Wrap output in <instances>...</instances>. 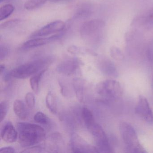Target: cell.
Returning a JSON list of instances; mask_svg holds the SVG:
<instances>
[{
    "mask_svg": "<svg viewBox=\"0 0 153 153\" xmlns=\"http://www.w3.org/2000/svg\"><path fill=\"white\" fill-rule=\"evenodd\" d=\"M82 117L87 128L96 123L92 112L86 107L82 109Z\"/></svg>",
    "mask_w": 153,
    "mask_h": 153,
    "instance_id": "19",
    "label": "cell"
},
{
    "mask_svg": "<svg viewBox=\"0 0 153 153\" xmlns=\"http://www.w3.org/2000/svg\"><path fill=\"white\" fill-rule=\"evenodd\" d=\"M65 28V24L61 20L51 22L43 27L37 31L33 32L30 36V38H37L48 36L54 33H59L63 32Z\"/></svg>",
    "mask_w": 153,
    "mask_h": 153,
    "instance_id": "8",
    "label": "cell"
},
{
    "mask_svg": "<svg viewBox=\"0 0 153 153\" xmlns=\"http://www.w3.org/2000/svg\"><path fill=\"white\" fill-rule=\"evenodd\" d=\"M63 33H64L63 32H62L49 37L33 38L24 43L20 49L22 50H27L43 46L58 40L62 36Z\"/></svg>",
    "mask_w": 153,
    "mask_h": 153,
    "instance_id": "10",
    "label": "cell"
},
{
    "mask_svg": "<svg viewBox=\"0 0 153 153\" xmlns=\"http://www.w3.org/2000/svg\"><path fill=\"white\" fill-rule=\"evenodd\" d=\"M46 70V69L42 70L38 73L34 75L30 78V84L31 88L36 94L39 92L40 81Z\"/></svg>",
    "mask_w": 153,
    "mask_h": 153,
    "instance_id": "17",
    "label": "cell"
},
{
    "mask_svg": "<svg viewBox=\"0 0 153 153\" xmlns=\"http://www.w3.org/2000/svg\"><path fill=\"white\" fill-rule=\"evenodd\" d=\"M47 0H27L24 5L25 9L27 10H32L42 6Z\"/></svg>",
    "mask_w": 153,
    "mask_h": 153,
    "instance_id": "21",
    "label": "cell"
},
{
    "mask_svg": "<svg viewBox=\"0 0 153 153\" xmlns=\"http://www.w3.org/2000/svg\"><path fill=\"white\" fill-rule=\"evenodd\" d=\"M111 56L116 60L121 61L124 59V55L121 51L116 47H111L110 51Z\"/></svg>",
    "mask_w": 153,
    "mask_h": 153,
    "instance_id": "24",
    "label": "cell"
},
{
    "mask_svg": "<svg viewBox=\"0 0 153 153\" xmlns=\"http://www.w3.org/2000/svg\"><path fill=\"white\" fill-rule=\"evenodd\" d=\"M34 120L36 122L39 124L46 125L49 122L48 117L42 112H37L34 116Z\"/></svg>",
    "mask_w": 153,
    "mask_h": 153,
    "instance_id": "23",
    "label": "cell"
},
{
    "mask_svg": "<svg viewBox=\"0 0 153 153\" xmlns=\"http://www.w3.org/2000/svg\"><path fill=\"white\" fill-rule=\"evenodd\" d=\"M82 64L80 60L77 58L68 59L62 62L57 67V71L67 76L73 75Z\"/></svg>",
    "mask_w": 153,
    "mask_h": 153,
    "instance_id": "11",
    "label": "cell"
},
{
    "mask_svg": "<svg viewBox=\"0 0 153 153\" xmlns=\"http://www.w3.org/2000/svg\"><path fill=\"white\" fill-rule=\"evenodd\" d=\"M19 23V21L18 19L11 20L8 22H5L1 24V29H6V28H10L17 25Z\"/></svg>",
    "mask_w": 153,
    "mask_h": 153,
    "instance_id": "29",
    "label": "cell"
},
{
    "mask_svg": "<svg viewBox=\"0 0 153 153\" xmlns=\"http://www.w3.org/2000/svg\"><path fill=\"white\" fill-rule=\"evenodd\" d=\"M133 23L142 25L148 28H153V7L138 17Z\"/></svg>",
    "mask_w": 153,
    "mask_h": 153,
    "instance_id": "13",
    "label": "cell"
},
{
    "mask_svg": "<svg viewBox=\"0 0 153 153\" xmlns=\"http://www.w3.org/2000/svg\"><path fill=\"white\" fill-rule=\"evenodd\" d=\"M59 84L61 88V93L62 95L64 96H68V87L67 86L65 85L64 83L62 82V80H59Z\"/></svg>",
    "mask_w": 153,
    "mask_h": 153,
    "instance_id": "31",
    "label": "cell"
},
{
    "mask_svg": "<svg viewBox=\"0 0 153 153\" xmlns=\"http://www.w3.org/2000/svg\"><path fill=\"white\" fill-rule=\"evenodd\" d=\"M135 112L144 121L149 124H153V112L148 101L142 95L139 97L135 108Z\"/></svg>",
    "mask_w": 153,
    "mask_h": 153,
    "instance_id": "7",
    "label": "cell"
},
{
    "mask_svg": "<svg viewBox=\"0 0 153 153\" xmlns=\"http://www.w3.org/2000/svg\"><path fill=\"white\" fill-rule=\"evenodd\" d=\"M120 131L126 149L131 153L146 152L140 144L136 131L129 123L122 122L120 124Z\"/></svg>",
    "mask_w": 153,
    "mask_h": 153,
    "instance_id": "2",
    "label": "cell"
},
{
    "mask_svg": "<svg viewBox=\"0 0 153 153\" xmlns=\"http://www.w3.org/2000/svg\"><path fill=\"white\" fill-rule=\"evenodd\" d=\"M0 152L1 153H16V149L11 146L4 147L0 149Z\"/></svg>",
    "mask_w": 153,
    "mask_h": 153,
    "instance_id": "32",
    "label": "cell"
},
{
    "mask_svg": "<svg viewBox=\"0 0 153 153\" xmlns=\"http://www.w3.org/2000/svg\"><path fill=\"white\" fill-rule=\"evenodd\" d=\"M48 1H52V2H60V1H67V0H48Z\"/></svg>",
    "mask_w": 153,
    "mask_h": 153,
    "instance_id": "34",
    "label": "cell"
},
{
    "mask_svg": "<svg viewBox=\"0 0 153 153\" xmlns=\"http://www.w3.org/2000/svg\"><path fill=\"white\" fill-rule=\"evenodd\" d=\"M5 68H6V67H5V65H3V64L1 65V66H0V73L1 75H2V73L4 72Z\"/></svg>",
    "mask_w": 153,
    "mask_h": 153,
    "instance_id": "33",
    "label": "cell"
},
{
    "mask_svg": "<svg viewBox=\"0 0 153 153\" xmlns=\"http://www.w3.org/2000/svg\"><path fill=\"white\" fill-rule=\"evenodd\" d=\"M71 147L73 153H97L96 147L88 144L82 137L76 133L71 136Z\"/></svg>",
    "mask_w": 153,
    "mask_h": 153,
    "instance_id": "9",
    "label": "cell"
},
{
    "mask_svg": "<svg viewBox=\"0 0 153 153\" xmlns=\"http://www.w3.org/2000/svg\"><path fill=\"white\" fill-rule=\"evenodd\" d=\"M5 0H0V3H1L3 2V1H5Z\"/></svg>",
    "mask_w": 153,
    "mask_h": 153,
    "instance_id": "35",
    "label": "cell"
},
{
    "mask_svg": "<svg viewBox=\"0 0 153 153\" xmlns=\"http://www.w3.org/2000/svg\"><path fill=\"white\" fill-rule=\"evenodd\" d=\"M0 51H1L0 59L1 60H2L8 55L9 53V49L7 45H1V47H0Z\"/></svg>",
    "mask_w": 153,
    "mask_h": 153,
    "instance_id": "30",
    "label": "cell"
},
{
    "mask_svg": "<svg viewBox=\"0 0 153 153\" xmlns=\"http://www.w3.org/2000/svg\"><path fill=\"white\" fill-rule=\"evenodd\" d=\"M101 70L105 75L112 77L117 76L118 71L113 62L109 60H105L101 64Z\"/></svg>",
    "mask_w": 153,
    "mask_h": 153,
    "instance_id": "15",
    "label": "cell"
},
{
    "mask_svg": "<svg viewBox=\"0 0 153 153\" xmlns=\"http://www.w3.org/2000/svg\"><path fill=\"white\" fill-rule=\"evenodd\" d=\"M105 23L102 20L94 19L84 23L80 28V34L84 40L89 42H95L100 38V36Z\"/></svg>",
    "mask_w": 153,
    "mask_h": 153,
    "instance_id": "5",
    "label": "cell"
},
{
    "mask_svg": "<svg viewBox=\"0 0 153 153\" xmlns=\"http://www.w3.org/2000/svg\"><path fill=\"white\" fill-rule=\"evenodd\" d=\"M97 92L105 99L114 101L120 98L123 90L119 82L114 79H107L97 85Z\"/></svg>",
    "mask_w": 153,
    "mask_h": 153,
    "instance_id": "4",
    "label": "cell"
},
{
    "mask_svg": "<svg viewBox=\"0 0 153 153\" xmlns=\"http://www.w3.org/2000/svg\"><path fill=\"white\" fill-rule=\"evenodd\" d=\"M13 110L17 116L21 120H25L27 118V111L25 104L21 100L18 99L14 102Z\"/></svg>",
    "mask_w": 153,
    "mask_h": 153,
    "instance_id": "16",
    "label": "cell"
},
{
    "mask_svg": "<svg viewBox=\"0 0 153 153\" xmlns=\"http://www.w3.org/2000/svg\"><path fill=\"white\" fill-rule=\"evenodd\" d=\"M0 117H1V122H2L3 120L6 117L8 110V105L7 102L2 101L0 104Z\"/></svg>",
    "mask_w": 153,
    "mask_h": 153,
    "instance_id": "26",
    "label": "cell"
},
{
    "mask_svg": "<svg viewBox=\"0 0 153 153\" xmlns=\"http://www.w3.org/2000/svg\"><path fill=\"white\" fill-rule=\"evenodd\" d=\"M50 62V60L40 59L15 68L8 74L9 76L25 79L36 74Z\"/></svg>",
    "mask_w": 153,
    "mask_h": 153,
    "instance_id": "3",
    "label": "cell"
},
{
    "mask_svg": "<svg viewBox=\"0 0 153 153\" xmlns=\"http://www.w3.org/2000/svg\"><path fill=\"white\" fill-rule=\"evenodd\" d=\"M43 148L40 146H32L30 147L27 148L21 151V153H41L42 151Z\"/></svg>",
    "mask_w": 153,
    "mask_h": 153,
    "instance_id": "28",
    "label": "cell"
},
{
    "mask_svg": "<svg viewBox=\"0 0 153 153\" xmlns=\"http://www.w3.org/2000/svg\"></svg>",
    "mask_w": 153,
    "mask_h": 153,
    "instance_id": "36",
    "label": "cell"
},
{
    "mask_svg": "<svg viewBox=\"0 0 153 153\" xmlns=\"http://www.w3.org/2000/svg\"><path fill=\"white\" fill-rule=\"evenodd\" d=\"M18 138L21 146L30 147L42 142L45 137L44 129L40 125L26 122L16 124Z\"/></svg>",
    "mask_w": 153,
    "mask_h": 153,
    "instance_id": "1",
    "label": "cell"
},
{
    "mask_svg": "<svg viewBox=\"0 0 153 153\" xmlns=\"http://www.w3.org/2000/svg\"><path fill=\"white\" fill-rule=\"evenodd\" d=\"M73 89L76 94L77 99L80 102H82L84 99L85 83L83 79L80 78L74 79L72 82Z\"/></svg>",
    "mask_w": 153,
    "mask_h": 153,
    "instance_id": "14",
    "label": "cell"
},
{
    "mask_svg": "<svg viewBox=\"0 0 153 153\" xmlns=\"http://www.w3.org/2000/svg\"><path fill=\"white\" fill-rule=\"evenodd\" d=\"M45 103L50 111L53 114H56L57 112V101L55 97L52 92H49L46 95Z\"/></svg>",
    "mask_w": 153,
    "mask_h": 153,
    "instance_id": "18",
    "label": "cell"
},
{
    "mask_svg": "<svg viewBox=\"0 0 153 153\" xmlns=\"http://www.w3.org/2000/svg\"><path fill=\"white\" fill-rule=\"evenodd\" d=\"M146 54L148 59L151 62H153V40L149 44Z\"/></svg>",
    "mask_w": 153,
    "mask_h": 153,
    "instance_id": "27",
    "label": "cell"
},
{
    "mask_svg": "<svg viewBox=\"0 0 153 153\" xmlns=\"http://www.w3.org/2000/svg\"><path fill=\"white\" fill-rule=\"evenodd\" d=\"M87 129L94 138L96 145L95 147L98 153L113 152L109 140L100 125L95 123Z\"/></svg>",
    "mask_w": 153,
    "mask_h": 153,
    "instance_id": "6",
    "label": "cell"
},
{
    "mask_svg": "<svg viewBox=\"0 0 153 153\" xmlns=\"http://www.w3.org/2000/svg\"><path fill=\"white\" fill-rule=\"evenodd\" d=\"M15 10V7L11 4H6L1 8L0 10V20L2 21L8 18Z\"/></svg>",
    "mask_w": 153,
    "mask_h": 153,
    "instance_id": "20",
    "label": "cell"
},
{
    "mask_svg": "<svg viewBox=\"0 0 153 153\" xmlns=\"http://www.w3.org/2000/svg\"><path fill=\"white\" fill-rule=\"evenodd\" d=\"M1 136L2 140L6 142L13 143L17 139L18 133L12 123L8 121L2 126L1 131Z\"/></svg>",
    "mask_w": 153,
    "mask_h": 153,
    "instance_id": "12",
    "label": "cell"
},
{
    "mask_svg": "<svg viewBox=\"0 0 153 153\" xmlns=\"http://www.w3.org/2000/svg\"><path fill=\"white\" fill-rule=\"evenodd\" d=\"M92 7L89 5H85L84 7H81L79 9L76 13V17H86L89 16L92 14Z\"/></svg>",
    "mask_w": 153,
    "mask_h": 153,
    "instance_id": "22",
    "label": "cell"
},
{
    "mask_svg": "<svg viewBox=\"0 0 153 153\" xmlns=\"http://www.w3.org/2000/svg\"><path fill=\"white\" fill-rule=\"evenodd\" d=\"M26 103L27 106L31 109H33L35 105V97L34 95L32 93H28L25 96Z\"/></svg>",
    "mask_w": 153,
    "mask_h": 153,
    "instance_id": "25",
    "label": "cell"
}]
</instances>
